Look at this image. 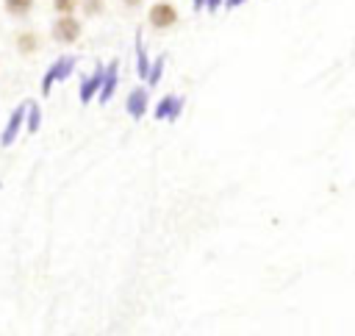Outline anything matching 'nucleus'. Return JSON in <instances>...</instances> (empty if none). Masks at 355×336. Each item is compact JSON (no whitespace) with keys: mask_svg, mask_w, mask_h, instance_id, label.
Here are the masks:
<instances>
[{"mask_svg":"<svg viewBox=\"0 0 355 336\" xmlns=\"http://www.w3.org/2000/svg\"><path fill=\"white\" fill-rule=\"evenodd\" d=\"M178 19H180V14H178L175 3H169V0H155L147 8V22L153 31H169L178 25Z\"/></svg>","mask_w":355,"mask_h":336,"instance_id":"obj_1","label":"nucleus"},{"mask_svg":"<svg viewBox=\"0 0 355 336\" xmlns=\"http://www.w3.org/2000/svg\"><path fill=\"white\" fill-rule=\"evenodd\" d=\"M80 33H83V25H80V19H78L75 14H61V17H55V22H53V28H50V36H53L58 44H75V42L80 39Z\"/></svg>","mask_w":355,"mask_h":336,"instance_id":"obj_2","label":"nucleus"},{"mask_svg":"<svg viewBox=\"0 0 355 336\" xmlns=\"http://www.w3.org/2000/svg\"><path fill=\"white\" fill-rule=\"evenodd\" d=\"M75 69V58L72 56H61V58H55L53 64H50V69L44 72V81H42V92L47 94L50 89H53V83L55 81H64V78H69V72Z\"/></svg>","mask_w":355,"mask_h":336,"instance_id":"obj_3","label":"nucleus"},{"mask_svg":"<svg viewBox=\"0 0 355 336\" xmlns=\"http://www.w3.org/2000/svg\"><path fill=\"white\" fill-rule=\"evenodd\" d=\"M103 78H105V67L103 64H97L94 67V72L92 75H86L83 81H80V103H89L92 97H97L100 94V86H103Z\"/></svg>","mask_w":355,"mask_h":336,"instance_id":"obj_4","label":"nucleus"},{"mask_svg":"<svg viewBox=\"0 0 355 336\" xmlns=\"http://www.w3.org/2000/svg\"><path fill=\"white\" fill-rule=\"evenodd\" d=\"M147 106H150V92H147L144 86L133 89V92L128 94V100H125V111H128L133 119H141V117L147 114Z\"/></svg>","mask_w":355,"mask_h":336,"instance_id":"obj_5","label":"nucleus"},{"mask_svg":"<svg viewBox=\"0 0 355 336\" xmlns=\"http://www.w3.org/2000/svg\"><path fill=\"white\" fill-rule=\"evenodd\" d=\"M183 97H175V94H166V97H161L158 103H155V119H169V122H175L178 117H180V111H183Z\"/></svg>","mask_w":355,"mask_h":336,"instance_id":"obj_6","label":"nucleus"},{"mask_svg":"<svg viewBox=\"0 0 355 336\" xmlns=\"http://www.w3.org/2000/svg\"><path fill=\"white\" fill-rule=\"evenodd\" d=\"M25 117H28V103L17 106V111H14V114H11V119L6 122V128H3V136H0V144H3V147H6V144H11V142L17 139V133H19L22 122H25Z\"/></svg>","mask_w":355,"mask_h":336,"instance_id":"obj_7","label":"nucleus"},{"mask_svg":"<svg viewBox=\"0 0 355 336\" xmlns=\"http://www.w3.org/2000/svg\"><path fill=\"white\" fill-rule=\"evenodd\" d=\"M116 83H119V61H111V64H105V78H103V86H100L97 100L100 103H108L114 97V92H116Z\"/></svg>","mask_w":355,"mask_h":336,"instance_id":"obj_8","label":"nucleus"},{"mask_svg":"<svg viewBox=\"0 0 355 336\" xmlns=\"http://www.w3.org/2000/svg\"><path fill=\"white\" fill-rule=\"evenodd\" d=\"M14 44H17L19 56H33V53L42 47V39H39L36 31H19V33L14 36Z\"/></svg>","mask_w":355,"mask_h":336,"instance_id":"obj_9","label":"nucleus"},{"mask_svg":"<svg viewBox=\"0 0 355 336\" xmlns=\"http://www.w3.org/2000/svg\"><path fill=\"white\" fill-rule=\"evenodd\" d=\"M33 6H36V0H3L6 14L14 17V19H25L33 11Z\"/></svg>","mask_w":355,"mask_h":336,"instance_id":"obj_10","label":"nucleus"},{"mask_svg":"<svg viewBox=\"0 0 355 336\" xmlns=\"http://www.w3.org/2000/svg\"><path fill=\"white\" fill-rule=\"evenodd\" d=\"M150 56H147V47H144V39L141 33H136V75L147 81V72H150Z\"/></svg>","mask_w":355,"mask_h":336,"instance_id":"obj_11","label":"nucleus"},{"mask_svg":"<svg viewBox=\"0 0 355 336\" xmlns=\"http://www.w3.org/2000/svg\"><path fill=\"white\" fill-rule=\"evenodd\" d=\"M164 67H166V58L164 56H155V61L150 64V72H147V86H155L164 75Z\"/></svg>","mask_w":355,"mask_h":336,"instance_id":"obj_12","label":"nucleus"},{"mask_svg":"<svg viewBox=\"0 0 355 336\" xmlns=\"http://www.w3.org/2000/svg\"><path fill=\"white\" fill-rule=\"evenodd\" d=\"M80 8V0H53V11L61 17V14H75Z\"/></svg>","mask_w":355,"mask_h":336,"instance_id":"obj_13","label":"nucleus"},{"mask_svg":"<svg viewBox=\"0 0 355 336\" xmlns=\"http://www.w3.org/2000/svg\"><path fill=\"white\" fill-rule=\"evenodd\" d=\"M80 8L86 17H100L105 11V3L103 0H80Z\"/></svg>","mask_w":355,"mask_h":336,"instance_id":"obj_14","label":"nucleus"},{"mask_svg":"<svg viewBox=\"0 0 355 336\" xmlns=\"http://www.w3.org/2000/svg\"><path fill=\"white\" fill-rule=\"evenodd\" d=\"M39 122H42L39 106H36V103H28V117H25V125H28V131H39Z\"/></svg>","mask_w":355,"mask_h":336,"instance_id":"obj_15","label":"nucleus"},{"mask_svg":"<svg viewBox=\"0 0 355 336\" xmlns=\"http://www.w3.org/2000/svg\"><path fill=\"white\" fill-rule=\"evenodd\" d=\"M125 8H141L144 6V0H119Z\"/></svg>","mask_w":355,"mask_h":336,"instance_id":"obj_16","label":"nucleus"},{"mask_svg":"<svg viewBox=\"0 0 355 336\" xmlns=\"http://www.w3.org/2000/svg\"><path fill=\"white\" fill-rule=\"evenodd\" d=\"M205 3H208V0H191V8H194V11H202Z\"/></svg>","mask_w":355,"mask_h":336,"instance_id":"obj_17","label":"nucleus"},{"mask_svg":"<svg viewBox=\"0 0 355 336\" xmlns=\"http://www.w3.org/2000/svg\"><path fill=\"white\" fill-rule=\"evenodd\" d=\"M244 0H225V8H236V6H241Z\"/></svg>","mask_w":355,"mask_h":336,"instance_id":"obj_18","label":"nucleus"}]
</instances>
